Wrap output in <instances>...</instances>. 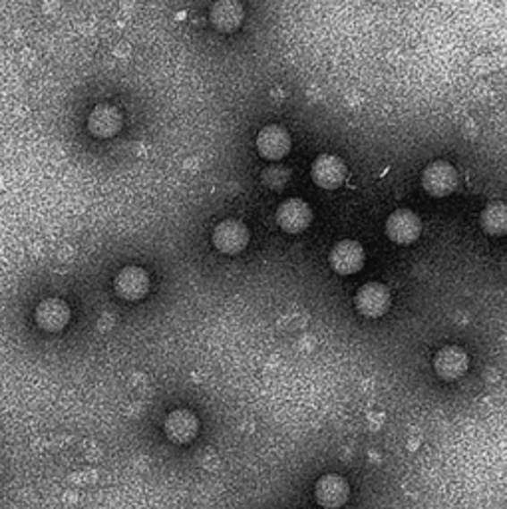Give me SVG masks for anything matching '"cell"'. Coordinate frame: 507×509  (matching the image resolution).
I'll return each instance as SVG.
<instances>
[{"mask_svg":"<svg viewBox=\"0 0 507 509\" xmlns=\"http://www.w3.org/2000/svg\"><path fill=\"white\" fill-rule=\"evenodd\" d=\"M469 369V356L460 346H444L434 356V370L442 380H460Z\"/></svg>","mask_w":507,"mask_h":509,"instance_id":"3","label":"cell"},{"mask_svg":"<svg viewBox=\"0 0 507 509\" xmlns=\"http://www.w3.org/2000/svg\"><path fill=\"white\" fill-rule=\"evenodd\" d=\"M257 149L265 159H283L291 149L289 131L281 126H266L257 136Z\"/></svg>","mask_w":507,"mask_h":509,"instance_id":"13","label":"cell"},{"mask_svg":"<svg viewBox=\"0 0 507 509\" xmlns=\"http://www.w3.org/2000/svg\"><path fill=\"white\" fill-rule=\"evenodd\" d=\"M310 175H313V182L323 187V190H336L346 182V165L341 157H336L333 154H323L315 159L313 169H310Z\"/></svg>","mask_w":507,"mask_h":509,"instance_id":"8","label":"cell"},{"mask_svg":"<svg viewBox=\"0 0 507 509\" xmlns=\"http://www.w3.org/2000/svg\"><path fill=\"white\" fill-rule=\"evenodd\" d=\"M247 243H249V229L241 221L227 219L224 223H219L215 231H213V245H215L217 251L225 255L241 253Z\"/></svg>","mask_w":507,"mask_h":509,"instance_id":"4","label":"cell"},{"mask_svg":"<svg viewBox=\"0 0 507 509\" xmlns=\"http://www.w3.org/2000/svg\"><path fill=\"white\" fill-rule=\"evenodd\" d=\"M114 289L123 301H141L149 293V275L141 267H123L115 275Z\"/></svg>","mask_w":507,"mask_h":509,"instance_id":"5","label":"cell"},{"mask_svg":"<svg viewBox=\"0 0 507 509\" xmlns=\"http://www.w3.org/2000/svg\"><path fill=\"white\" fill-rule=\"evenodd\" d=\"M88 130L100 140L112 138L122 130V114L110 104L96 106L90 118H88Z\"/></svg>","mask_w":507,"mask_h":509,"instance_id":"14","label":"cell"},{"mask_svg":"<svg viewBox=\"0 0 507 509\" xmlns=\"http://www.w3.org/2000/svg\"><path fill=\"white\" fill-rule=\"evenodd\" d=\"M211 24L219 32H235L243 22V6L237 0H217L209 13Z\"/></svg>","mask_w":507,"mask_h":509,"instance_id":"15","label":"cell"},{"mask_svg":"<svg viewBox=\"0 0 507 509\" xmlns=\"http://www.w3.org/2000/svg\"><path fill=\"white\" fill-rule=\"evenodd\" d=\"M164 430L173 444H190L199 432V420L190 410H173L165 418Z\"/></svg>","mask_w":507,"mask_h":509,"instance_id":"11","label":"cell"},{"mask_svg":"<svg viewBox=\"0 0 507 509\" xmlns=\"http://www.w3.org/2000/svg\"><path fill=\"white\" fill-rule=\"evenodd\" d=\"M328 263L338 275H354L364 265V249L357 241H341L333 247Z\"/></svg>","mask_w":507,"mask_h":509,"instance_id":"9","label":"cell"},{"mask_svg":"<svg viewBox=\"0 0 507 509\" xmlns=\"http://www.w3.org/2000/svg\"><path fill=\"white\" fill-rule=\"evenodd\" d=\"M313 221V209L302 199H287L279 205L277 223L287 233H300Z\"/></svg>","mask_w":507,"mask_h":509,"instance_id":"10","label":"cell"},{"mask_svg":"<svg viewBox=\"0 0 507 509\" xmlns=\"http://www.w3.org/2000/svg\"><path fill=\"white\" fill-rule=\"evenodd\" d=\"M422 233V221L410 209H398L386 221V235L398 245H410Z\"/></svg>","mask_w":507,"mask_h":509,"instance_id":"7","label":"cell"},{"mask_svg":"<svg viewBox=\"0 0 507 509\" xmlns=\"http://www.w3.org/2000/svg\"><path fill=\"white\" fill-rule=\"evenodd\" d=\"M354 305L362 317L378 318L390 309V291L380 283H367L354 297Z\"/></svg>","mask_w":507,"mask_h":509,"instance_id":"6","label":"cell"},{"mask_svg":"<svg viewBox=\"0 0 507 509\" xmlns=\"http://www.w3.org/2000/svg\"><path fill=\"white\" fill-rule=\"evenodd\" d=\"M458 185V174L448 162H434L424 169L422 187L432 198H446Z\"/></svg>","mask_w":507,"mask_h":509,"instance_id":"2","label":"cell"},{"mask_svg":"<svg viewBox=\"0 0 507 509\" xmlns=\"http://www.w3.org/2000/svg\"><path fill=\"white\" fill-rule=\"evenodd\" d=\"M34 318L46 333H60L70 323V307L62 299H46L37 307Z\"/></svg>","mask_w":507,"mask_h":509,"instance_id":"12","label":"cell"},{"mask_svg":"<svg viewBox=\"0 0 507 509\" xmlns=\"http://www.w3.org/2000/svg\"><path fill=\"white\" fill-rule=\"evenodd\" d=\"M482 227L489 235H507V203H489L482 211Z\"/></svg>","mask_w":507,"mask_h":509,"instance_id":"16","label":"cell"},{"mask_svg":"<svg viewBox=\"0 0 507 509\" xmlns=\"http://www.w3.org/2000/svg\"><path fill=\"white\" fill-rule=\"evenodd\" d=\"M351 497V486L338 473H326L315 484V499L325 509H341Z\"/></svg>","mask_w":507,"mask_h":509,"instance_id":"1","label":"cell"}]
</instances>
